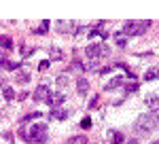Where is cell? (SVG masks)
<instances>
[{"label":"cell","mask_w":159,"mask_h":144,"mask_svg":"<svg viewBox=\"0 0 159 144\" xmlns=\"http://www.w3.org/2000/svg\"><path fill=\"white\" fill-rule=\"evenodd\" d=\"M34 100H36V102H49L51 100L49 87H47V85H38L36 91H34Z\"/></svg>","instance_id":"cell-5"},{"label":"cell","mask_w":159,"mask_h":144,"mask_svg":"<svg viewBox=\"0 0 159 144\" xmlns=\"http://www.w3.org/2000/svg\"><path fill=\"white\" fill-rule=\"evenodd\" d=\"M4 97L11 102V100H15V91H13L11 87H4Z\"/></svg>","instance_id":"cell-21"},{"label":"cell","mask_w":159,"mask_h":144,"mask_svg":"<svg viewBox=\"0 0 159 144\" xmlns=\"http://www.w3.org/2000/svg\"><path fill=\"white\" fill-rule=\"evenodd\" d=\"M159 76V70L157 68H151V70H147V74H144V81H155Z\"/></svg>","instance_id":"cell-16"},{"label":"cell","mask_w":159,"mask_h":144,"mask_svg":"<svg viewBox=\"0 0 159 144\" xmlns=\"http://www.w3.org/2000/svg\"><path fill=\"white\" fill-rule=\"evenodd\" d=\"M40 117H43V115H40V112H30V115H25L24 119H21V123H19V125H21V127H24L25 123H28V121H34V119H40Z\"/></svg>","instance_id":"cell-14"},{"label":"cell","mask_w":159,"mask_h":144,"mask_svg":"<svg viewBox=\"0 0 159 144\" xmlns=\"http://www.w3.org/2000/svg\"><path fill=\"white\" fill-rule=\"evenodd\" d=\"M110 49L106 47V45H89L85 51V55L89 57V60H98V57H102V55H108Z\"/></svg>","instance_id":"cell-4"},{"label":"cell","mask_w":159,"mask_h":144,"mask_svg":"<svg viewBox=\"0 0 159 144\" xmlns=\"http://www.w3.org/2000/svg\"><path fill=\"white\" fill-rule=\"evenodd\" d=\"M70 115H72V110H60V108H53L51 110V117L57 119V121H66Z\"/></svg>","instance_id":"cell-6"},{"label":"cell","mask_w":159,"mask_h":144,"mask_svg":"<svg viewBox=\"0 0 159 144\" xmlns=\"http://www.w3.org/2000/svg\"><path fill=\"white\" fill-rule=\"evenodd\" d=\"M148 28H151V21H127V24L123 25V34L125 36H136V34H144Z\"/></svg>","instance_id":"cell-3"},{"label":"cell","mask_w":159,"mask_h":144,"mask_svg":"<svg viewBox=\"0 0 159 144\" xmlns=\"http://www.w3.org/2000/svg\"><path fill=\"white\" fill-rule=\"evenodd\" d=\"M121 85H123V79H121V76H115V79H112L104 89H106V91H115V89H117V87H121Z\"/></svg>","instance_id":"cell-13"},{"label":"cell","mask_w":159,"mask_h":144,"mask_svg":"<svg viewBox=\"0 0 159 144\" xmlns=\"http://www.w3.org/2000/svg\"><path fill=\"white\" fill-rule=\"evenodd\" d=\"M0 144H13V133H4V136H2V138H0Z\"/></svg>","instance_id":"cell-20"},{"label":"cell","mask_w":159,"mask_h":144,"mask_svg":"<svg viewBox=\"0 0 159 144\" xmlns=\"http://www.w3.org/2000/svg\"><path fill=\"white\" fill-rule=\"evenodd\" d=\"M87 89H89L87 79H79V81H76V91H79V96H87Z\"/></svg>","instance_id":"cell-8"},{"label":"cell","mask_w":159,"mask_h":144,"mask_svg":"<svg viewBox=\"0 0 159 144\" xmlns=\"http://www.w3.org/2000/svg\"><path fill=\"white\" fill-rule=\"evenodd\" d=\"M83 70H85V68H83L81 61H72V64L68 66V70H66V72H83Z\"/></svg>","instance_id":"cell-15"},{"label":"cell","mask_w":159,"mask_h":144,"mask_svg":"<svg viewBox=\"0 0 159 144\" xmlns=\"http://www.w3.org/2000/svg\"><path fill=\"white\" fill-rule=\"evenodd\" d=\"M64 100H66V96H64V93H55V96H51L49 104H51L53 108H60L61 104H64Z\"/></svg>","instance_id":"cell-10"},{"label":"cell","mask_w":159,"mask_h":144,"mask_svg":"<svg viewBox=\"0 0 159 144\" xmlns=\"http://www.w3.org/2000/svg\"><path fill=\"white\" fill-rule=\"evenodd\" d=\"M153 144H159V140H155V142H153Z\"/></svg>","instance_id":"cell-31"},{"label":"cell","mask_w":159,"mask_h":144,"mask_svg":"<svg viewBox=\"0 0 159 144\" xmlns=\"http://www.w3.org/2000/svg\"><path fill=\"white\" fill-rule=\"evenodd\" d=\"M70 144H87V138L85 136H76V138L70 140Z\"/></svg>","instance_id":"cell-22"},{"label":"cell","mask_w":159,"mask_h":144,"mask_svg":"<svg viewBox=\"0 0 159 144\" xmlns=\"http://www.w3.org/2000/svg\"><path fill=\"white\" fill-rule=\"evenodd\" d=\"M51 57H53V60H61L64 55H61V51H60V49H51Z\"/></svg>","instance_id":"cell-23"},{"label":"cell","mask_w":159,"mask_h":144,"mask_svg":"<svg viewBox=\"0 0 159 144\" xmlns=\"http://www.w3.org/2000/svg\"><path fill=\"white\" fill-rule=\"evenodd\" d=\"M157 123H159V117L153 115V112L140 115V117L136 119V123H134V129H136L138 136H147V133H151L155 127H157Z\"/></svg>","instance_id":"cell-1"},{"label":"cell","mask_w":159,"mask_h":144,"mask_svg":"<svg viewBox=\"0 0 159 144\" xmlns=\"http://www.w3.org/2000/svg\"><path fill=\"white\" fill-rule=\"evenodd\" d=\"M47 30H49V21H43V24L36 28V34H47Z\"/></svg>","instance_id":"cell-18"},{"label":"cell","mask_w":159,"mask_h":144,"mask_svg":"<svg viewBox=\"0 0 159 144\" xmlns=\"http://www.w3.org/2000/svg\"><path fill=\"white\" fill-rule=\"evenodd\" d=\"M136 89H138V85H134V83H132V85H127V87H125V91H127V93H134Z\"/></svg>","instance_id":"cell-28"},{"label":"cell","mask_w":159,"mask_h":144,"mask_svg":"<svg viewBox=\"0 0 159 144\" xmlns=\"http://www.w3.org/2000/svg\"><path fill=\"white\" fill-rule=\"evenodd\" d=\"M15 79H17V83H21V85L30 83V72L28 70H19L17 74H15Z\"/></svg>","instance_id":"cell-12"},{"label":"cell","mask_w":159,"mask_h":144,"mask_svg":"<svg viewBox=\"0 0 159 144\" xmlns=\"http://www.w3.org/2000/svg\"><path fill=\"white\" fill-rule=\"evenodd\" d=\"M30 144H45L49 140V133H47V125L45 123H36L34 127H32V132L28 133V138H25Z\"/></svg>","instance_id":"cell-2"},{"label":"cell","mask_w":159,"mask_h":144,"mask_svg":"<svg viewBox=\"0 0 159 144\" xmlns=\"http://www.w3.org/2000/svg\"><path fill=\"white\" fill-rule=\"evenodd\" d=\"M57 85H60V87L68 85V76H60V79H57Z\"/></svg>","instance_id":"cell-27"},{"label":"cell","mask_w":159,"mask_h":144,"mask_svg":"<svg viewBox=\"0 0 159 144\" xmlns=\"http://www.w3.org/2000/svg\"><path fill=\"white\" fill-rule=\"evenodd\" d=\"M98 102H100V97L93 96V97H91V102H89V108H91V110H96V108H98Z\"/></svg>","instance_id":"cell-24"},{"label":"cell","mask_w":159,"mask_h":144,"mask_svg":"<svg viewBox=\"0 0 159 144\" xmlns=\"http://www.w3.org/2000/svg\"><path fill=\"white\" fill-rule=\"evenodd\" d=\"M0 47H2V49H11L13 47L11 36H0Z\"/></svg>","instance_id":"cell-17"},{"label":"cell","mask_w":159,"mask_h":144,"mask_svg":"<svg viewBox=\"0 0 159 144\" xmlns=\"http://www.w3.org/2000/svg\"><path fill=\"white\" fill-rule=\"evenodd\" d=\"M127 144H138V140H129V142H127Z\"/></svg>","instance_id":"cell-30"},{"label":"cell","mask_w":159,"mask_h":144,"mask_svg":"<svg viewBox=\"0 0 159 144\" xmlns=\"http://www.w3.org/2000/svg\"><path fill=\"white\" fill-rule=\"evenodd\" d=\"M108 140H110V144H123V133L117 132V129H110L108 132Z\"/></svg>","instance_id":"cell-7"},{"label":"cell","mask_w":159,"mask_h":144,"mask_svg":"<svg viewBox=\"0 0 159 144\" xmlns=\"http://www.w3.org/2000/svg\"><path fill=\"white\" fill-rule=\"evenodd\" d=\"M49 68V61H40V66H38V70H47Z\"/></svg>","instance_id":"cell-29"},{"label":"cell","mask_w":159,"mask_h":144,"mask_svg":"<svg viewBox=\"0 0 159 144\" xmlns=\"http://www.w3.org/2000/svg\"><path fill=\"white\" fill-rule=\"evenodd\" d=\"M81 127H83V129H89V127H91V119H89V117H85V119L81 121Z\"/></svg>","instance_id":"cell-25"},{"label":"cell","mask_w":159,"mask_h":144,"mask_svg":"<svg viewBox=\"0 0 159 144\" xmlns=\"http://www.w3.org/2000/svg\"><path fill=\"white\" fill-rule=\"evenodd\" d=\"M144 104H147L151 110H159V97L157 96H148L147 100H144Z\"/></svg>","instance_id":"cell-11"},{"label":"cell","mask_w":159,"mask_h":144,"mask_svg":"<svg viewBox=\"0 0 159 144\" xmlns=\"http://www.w3.org/2000/svg\"><path fill=\"white\" fill-rule=\"evenodd\" d=\"M117 45H119V47H125V45H127V40H125V38L119 34V36H117Z\"/></svg>","instance_id":"cell-26"},{"label":"cell","mask_w":159,"mask_h":144,"mask_svg":"<svg viewBox=\"0 0 159 144\" xmlns=\"http://www.w3.org/2000/svg\"><path fill=\"white\" fill-rule=\"evenodd\" d=\"M57 30H60V32H66V34H72L74 24L72 21H60V24H57Z\"/></svg>","instance_id":"cell-9"},{"label":"cell","mask_w":159,"mask_h":144,"mask_svg":"<svg viewBox=\"0 0 159 144\" xmlns=\"http://www.w3.org/2000/svg\"><path fill=\"white\" fill-rule=\"evenodd\" d=\"M0 66L7 68V70H15V68H17V64H13V61H9V60H2V61H0Z\"/></svg>","instance_id":"cell-19"}]
</instances>
